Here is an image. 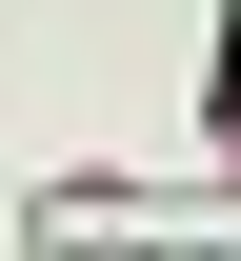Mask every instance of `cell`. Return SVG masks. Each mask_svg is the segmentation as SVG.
Listing matches in <instances>:
<instances>
[{
	"label": "cell",
	"instance_id": "6da1fadb",
	"mask_svg": "<svg viewBox=\"0 0 241 261\" xmlns=\"http://www.w3.org/2000/svg\"><path fill=\"white\" fill-rule=\"evenodd\" d=\"M221 161H241V81H221Z\"/></svg>",
	"mask_w": 241,
	"mask_h": 261
}]
</instances>
